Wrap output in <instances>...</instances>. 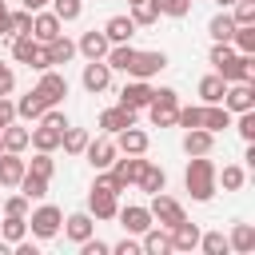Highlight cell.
Here are the masks:
<instances>
[{
	"label": "cell",
	"mask_w": 255,
	"mask_h": 255,
	"mask_svg": "<svg viewBox=\"0 0 255 255\" xmlns=\"http://www.w3.org/2000/svg\"><path fill=\"white\" fill-rule=\"evenodd\" d=\"M231 20L235 24H255V0H235L231 4Z\"/></svg>",
	"instance_id": "cell-46"
},
{
	"label": "cell",
	"mask_w": 255,
	"mask_h": 255,
	"mask_svg": "<svg viewBox=\"0 0 255 255\" xmlns=\"http://www.w3.org/2000/svg\"><path fill=\"white\" fill-rule=\"evenodd\" d=\"M108 36H104V28H92V32H84L80 40H76V56H84V60H104L108 56Z\"/></svg>",
	"instance_id": "cell-17"
},
{
	"label": "cell",
	"mask_w": 255,
	"mask_h": 255,
	"mask_svg": "<svg viewBox=\"0 0 255 255\" xmlns=\"http://www.w3.org/2000/svg\"><path fill=\"white\" fill-rule=\"evenodd\" d=\"M215 183H223V191H239V187L247 183V171H243L239 163H227L223 171H215Z\"/></svg>",
	"instance_id": "cell-41"
},
{
	"label": "cell",
	"mask_w": 255,
	"mask_h": 255,
	"mask_svg": "<svg viewBox=\"0 0 255 255\" xmlns=\"http://www.w3.org/2000/svg\"><path fill=\"white\" fill-rule=\"evenodd\" d=\"M116 219H120V227H124L128 235H143V231L151 227V211H147L143 203H124V207L116 211Z\"/></svg>",
	"instance_id": "cell-13"
},
{
	"label": "cell",
	"mask_w": 255,
	"mask_h": 255,
	"mask_svg": "<svg viewBox=\"0 0 255 255\" xmlns=\"http://www.w3.org/2000/svg\"><path fill=\"white\" fill-rule=\"evenodd\" d=\"M60 223H64V211L56 207V203H40L36 211H28V231L36 235V239H56L60 235Z\"/></svg>",
	"instance_id": "cell-3"
},
{
	"label": "cell",
	"mask_w": 255,
	"mask_h": 255,
	"mask_svg": "<svg viewBox=\"0 0 255 255\" xmlns=\"http://www.w3.org/2000/svg\"><path fill=\"white\" fill-rule=\"evenodd\" d=\"M0 239L12 247V243H20V239H28V215H4V223H0Z\"/></svg>",
	"instance_id": "cell-32"
},
{
	"label": "cell",
	"mask_w": 255,
	"mask_h": 255,
	"mask_svg": "<svg viewBox=\"0 0 255 255\" xmlns=\"http://www.w3.org/2000/svg\"><path fill=\"white\" fill-rule=\"evenodd\" d=\"M0 151H4V143H0Z\"/></svg>",
	"instance_id": "cell-56"
},
{
	"label": "cell",
	"mask_w": 255,
	"mask_h": 255,
	"mask_svg": "<svg viewBox=\"0 0 255 255\" xmlns=\"http://www.w3.org/2000/svg\"><path fill=\"white\" fill-rule=\"evenodd\" d=\"M12 120H16V100H12V96H0V131H4Z\"/></svg>",
	"instance_id": "cell-52"
},
{
	"label": "cell",
	"mask_w": 255,
	"mask_h": 255,
	"mask_svg": "<svg viewBox=\"0 0 255 255\" xmlns=\"http://www.w3.org/2000/svg\"><path fill=\"white\" fill-rule=\"evenodd\" d=\"M128 16L135 28H151L159 20V8H155V0H135V4H128Z\"/></svg>",
	"instance_id": "cell-33"
},
{
	"label": "cell",
	"mask_w": 255,
	"mask_h": 255,
	"mask_svg": "<svg viewBox=\"0 0 255 255\" xmlns=\"http://www.w3.org/2000/svg\"><path fill=\"white\" fill-rule=\"evenodd\" d=\"M0 143H4V151H24V147H28V128L12 120V124L0 131Z\"/></svg>",
	"instance_id": "cell-36"
},
{
	"label": "cell",
	"mask_w": 255,
	"mask_h": 255,
	"mask_svg": "<svg viewBox=\"0 0 255 255\" xmlns=\"http://www.w3.org/2000/svg\"><path fill=\"white\" fill-rule=\"evenodd\" d=\"M139 247H143V255H171V235H167V227L151 223V227L139 235Z\"/></svg>",
	"instance_id": "cell-22"
},
{
	"label": "cell",
	"mask_w": 255,
	"mask_h": 255,
	"mask_svg": "<svg viewBox=\"0 0 255 255\" xmlns=\"http://www.w3.org/2000/svg\"><path fill=\"white\" fill-rule=\"evenodd\" d=\"M36 92L48 100V108H56V104H64V100H68V76H64V72H56V68H44V72H40V80H36Z\"/></svg>",
	"instance_id": "cell-7"
},
{
	"label": "cell",
	"mask_w": 255,
	"mask_h": 255,
	"mask_svg": "<svg viewBox=\"0 0 255 255\" xmlns=\"http://www.w3.org/2000/svg\"><path fill=\"white\" fill-rule=\"evenodd\" d=\"M84 155H88V163H92V171H104V167H112V159L120 155L116 151V139L104 131V135H96V139H88V147H84Z\"/></svg>",
	"instance_id": "cell-10"
},
{
	"label": "cell",
	"mask_w": 255,
	"mask_h": 255,
	"mask_svg": "<svg viewBox=\"0 0 255 255\" xmlns=\"http://www.w3.org/2000/svg\"><path fill=\"white\" fill-rule=\"evenodd\" d=\"M116 211H120V195H112L104 187H92L88 191V215L92 219H116Z\"/></svg>",
	"instance_id": "cell-16"
},
{
	"label": "cell",
	"mask_w": 255,
	"mask_h": 255,
	"mask_svg": "<svg viewBox=\"0 0 255 255\" xmlns=\"http://www.w3.org/2000/svg\"><path fill=\"white\" fill-rule=\"evenodd\" d=\"M64 32V20L52 12V8H40V12H32V36L40 40V44H48V40H56Z\"/></svg>",
	"instance_id": "cell-14"
},
{
	"label": "cell",
	"mask_w": 255,
	"mask_h": 255,
	"mask_svg": "<svg viewBox=\"0 0 255 255\" xmlns=\"http://www.w3.org/2000/svg\"><path fill=\"white\" fill-rule=\"evenodd\" d=\"M24 175V155L20 151H0V187H16Z\"/></svg>",
	"instance_id": "cell-27"
},
{
	"label": "cell",
	"mask_w": 255,
	"mask_h": 255,
	"mask_svg": "<svg viewBox=\"0 0 255 255\" xmlns=\"http://www.w3.org/2000/svg\"><path fill=\"white\" fill-rule=\"evenodd\" d=\"M88 139H92V135H88L84 128H72V124H68V128H64V135H60V147H64V155H84Z\"/></svg>",
	"instance_id": "cell-35"
},
{
	"label": "cell",
	"mask_w": 255,
	"mask_h": 255,
	"mask_svg": "<svg viewBox=\"0 0 255 255\" xmlns=\"http://www.w3.org/2000/svg\"><path fill=\"white\" fill-rule=\"evenodd\" d=\"M195 251H203V255H227L231 247H227V235L223 231H199V247Z\"/></svg>",
	"instance_id": "cell-39"
},
{
	"label": "cell",
	"mask_w": 255,
	"mask_h": 255,
	"mask_svg": "<svg viewBox=\"0 0 255 255\" xmlns=\"http://www.w3.org/2000/svg\"><path fill=\"white\" fill-rule=\"evenodd\" d=\"M0 36H12V12L4 0H0Z\"/></svg>",
	"instance_id": "cell-53"
},
{
	"label": "cell",
	"mask_w": 255,
	"mask_h": 255,
	"mask_svg": "<svg viewBox=\"0 0 255 255\" xmlns=\"http://www.w3.org/2000/svg\"><path fill=\"white\" fill-rule=\"evenodd\" d=\"M104 36H108V44H128V40L135 36V24H131V16H108V24H104Z\"/></svg>",
	"instance_id": "cell-29"
},
{
	"label": "cell",
	"mask_w": 255,
	"mask_h": 255,
	"mask_svg": "<svg viewBox=\"0 0 255 255\" xmlns=\"http://www.w3.org/2000/svg\"><path fill=\"white\" fill-rule=\"evenodd\" d=\"M28 211H32V199H24L20 191L4 199V215H28Z\"/></svg>",
	"instance_id": "cell-47"
},
{
	"label": "cell",
	"mask_w": 255,
	"mask_h": 255,
	"mask_svg": "<svg viewBox=\"0 0 255 255\" xmlns=\"http://www.w3.org/2000/svg\"><path fill=\"white\" fill-rule=\"evenodd\" d=\"M131 56H135L131 40H128V44H112V48H108V56H104V64H108L112 72H124V76H128V64H131Z\"/></svg>",
	"instance_id": "cell-34"
},
{
	"label": "cell",
	"mask_w": 255,
	"mask_h": 255,
	"mask_svg": "<svg viewBox=\"0 0 255 255\" xmlns=\"http://www.w3.org/2000/svg\"><path fill=\"white\" fill-rule=\"evenodd\" d=\"M44 112H48V100H44L36 88H32L28 96H20V100H16V120H24V124H36Z\"/></svg>",
	"instance_id": "cell-24"
},
{
	"label": "cell",
	"mask_w": 255,
	"mask_h": 255,
	"mask_svg": "<svg viewBox=\"0 0 255 255\" xmlns=\"http://www.w3.org/2000/svg\"><path fill=\"white\" fill-rule=\"evenodd\" d=\"M44 56H48V64H52V68L72 64V60H76V40H68V36L60 32L56 40H48V44H44Z\"/></svg>",
	"instance_id": "cell-23"
},
{
	"label": "cell",
	"mask_w": 255,
	"mask_h": 255,
	"mask_svg": "<svg viewBox=\"0 0 255 255\" xmlns=\"http://www.w3.org/2000/svg\"><path fill=\"white\" fill-rule=\"evenodd\" d=\"M60 227H64V235H68L72 243H84L88 235H96V219H92L88 211H72V215H68Z\"/></svg>",
	"instance_id": "cell-20"
},
{
	"label": "cell",
	"mask_w": 255,
	"mask_h": 255,
	"mask_svg": "<svg viewBox=\"0 0 255 255\" xmlns=\"http://www.w3.org/2000/svg\"><path fill=\"white\" fill-rule=\"evenodd\" d=\"M167 235H171V251H195L199 247V227L191 219H179L175 227H167Z\"/></svg>",
	"instance_id": "cell-21"
},
{
	"label": "cell",
	"mask_w": 255,
	"mask_h": 255,
	"mask_svg": "<svg viewBox=\"0 0 255 255\" xmlns=\"http://www.w3.org/2000/svg\"><path fill=\"white\" fill-rule=\"evenodd\" d=\"M112 255H143V247H139V239H120V243H112Z\"/></svg>",
	"instance_id": "cell-51"
},
{
	"label": "cell",
	"mask_w": 255,
	"mask_h": 255,
	"mask_svg": "<svg viewBox=\"0 0 255 255\" xmlns=\"http://www.w3.org/2000/svg\"><path fill=\"white\" fill-rule=\"evenodd\" d=\"M151 80H135V76H128V84L120 88V104L124 108H131V112H143L147 104H151Z\"/></svg>",
	"instance_id": "cell-8"
},
{
	"label": "cell",
	"mask_w": 255,
	"mask_h": 255,
	"mask_svg": "<svg viewBox=\"0 0 255 255\" xmlns=\"http://www.w3.org/2000/svg\"><path fill=\"white\" fill-rule=\"evenodd\" d=\"M191 4H195V0H155L159 16H171V20H183V16L191 12Z\"/></svg>",
	"instance_id": "cell-44"
},
{
	"label": "cell",
	"mask_w": 255,
	"mask_h": 255,
	"mask_svg": "<svg viewBox=\"0 0 255 255\" xmlns=\"http://www.w3.org/2000/svg\"><path fill=\"white\" fill-rule=\"evenodd\" d=\"M223 108L235 116V112H251L255 108V84L251 80H239V84H227L223 92Z\"/></svg>",
	"instance_id": "cell-12"
},
{
	"label": "cell",
	"mask_w": 255,
	"mask_h": 255,
	"mask_svg": "<svg viewBox=\"0 0 255 255\" xmlns=\"http://www.w3.org/2000/svg\"><path fill=\"white\" fill-rule=\"evenodd\" d=\"M135 187L143 191V195H155V191H167V171L159 167V163H143V171H139V179H135Z\"/></svg>",
	"instance_id": "cell-25"
},
{
	"label": "cell",
	"mask_w": 255,
	"mask_h": 255,
	"mask_svg": "<svg viewBox=\"0 0 255 255\" xmlns=\"http://www.w3.org/2000/svg\"><path fill=\"white\" fill-rule=\"evenodd\" d=\"M12 92H16V72H12V64L0 60V96H12Z\"/></svg>",
	"instance_id": "cell-50"
},
{
	"label": "cell",
	"mask_w": 255,
	"mask_h": 255,
	"mask_svg": "<svg viewBox=\"0 0 255 255\" xmlns=\"http://www.w3.org/2000/svg\"><path fill=\"white\" fill-rule=\"evenodd\" d=\"M112 139H116V151L120 155H147V147H151V135L143 128H135V124L124 128V131H116Z\"/></svg>",
	"instance_id": "cell-9"
},
{
	"label": "cell",
	"mask_w": 255,
	"mask_h": 255,
	"mask_svg": "<svg viewBox=\"0 0 255 255\" xmlns=\"http://www.w3.org/2000/svg\"><path fill=\"white\" fill-rule=\"evenodd\" d=\"M24 167H28L32 175H40V179H52V175H56V159H52V151H36L32 159H24Z\"/></svg>",
	"instance_id": "cell-40"
},
{
	"label": "cell",
	"mask_w": 255,
	"mask_h": 255,
	"mask_svg": "<svg viewBox=\"0 0 255 255\" xmlns=\"http://www.w3.org/2000/svg\"><path fill=\"white\" fill-rule=\"evenodd\" d=\"M199 120H203V108H195V104H191V108H183V104H179V112H175V124H179L183 131H187V128H199Z\"/></svg>",
	"instance_id": "cell-45"
},
{
	"label": "cell",
	"mask_w": 255,
	"mask_h": 255,
	"mask_svg": "<svg viewBox=\"0 0 255 255\" xmlns=\"http://www.w3.org/2000/svg\"><path fill=\"white\" fill-rule=\"evenodd\" d=\"M12 60H16V64H28L32 72H44V68H52V64H48V56H44V44H40L32 32H24V36H12Z\"/></svg>",
	"instance_id": "cell-4"
},
{
	"label": "cell",
	"mask_w": 255,
	"mask_h": 255,
	"mask_svg": "<svg viewBox=\"0 0 255 255\" xmlns=\"http://www.w3.org/2000/svg\"><path fill=\"white\" fill-rule=\"evenodd\" d=\"M60 135H64L60 128L36 120V128H28V147H36V151H56V147H60Z\"/></svg>",
	"instance_id": "cell-19"
},
{
	"label": "cell",
	"mask_w": 255,
	"mask_h": 255,
	"mask_svg": "<svg viewBox=\"0 0 255 255\" xmlns=\"http://www.w3.org/2000/svg\"><path fill=\"white\" fill-rule=\"evenodd\" d=\"M20 4H24V8H28V12H40V8H48V4H52V0H20Z\"/></svg>",
	"instance_id": "cell-54"
},
{
	"label": "cell",
	"mask_w": 255,
	"mask_h": 255,
	"mask_svg": "<svg viewBox=\"0 0 255 255\" xmlns=\"http://www.w3.org/2000/svg\"><path fill=\"white\" fill-rule=\"evenodd\" d=\"M147 211H151V223H159V227H175L179 219H187L183 203H179V199H171L167 191H155V195H151V203H147Z\"/></svg>",
	"instance_id": "cell-5"
},
{
	"label": "cell",
	"mask_w": 255,
	"mask_h": 255,
	"mask_svg": "<svg viewBox=\"0 0 255 255\" xmlns=\"http://www.w3.org/2000/svg\"><path fill=\"white\" fill-rule=\"evenodd\" d=\"M231 128L239 131L243 143H255V108H251V112H235V116H231Z\"/></svg>",
	"instance_id": "cell-42"
},
{
	"label": "cell",
	"mask_w": 255,
	"mask_h": 255,
	"mask_svg": "<svg viewBox=\"0 0 255 255\" xmlns=\"http://www.w3.org/2000/svg\"><path fill=\"white\" fill-rule=\"evenodd\" d=\"M48 8H52L64 24H72V20H80V16H84V0H52Z\"/></svg>",
	"instance_id": "cell-43"
},
{
	"label": "cell",
	"mask_w": 255,
	"mask_h": 255,
	"mask_svg": "<svg viewBox=\"0 0 255 255\" xmlns=\"http://www.w3.org/2000/svg\"><path fill=\"white\" fill-rule=\"evenodd\" d=\"M223 92H227V80H223L219 72H207V76L199 80V100H203V104H223Z\"/></svg>",
	"instance_id": "cell-31"
},
{
	"label": "cell",
	"mask_w": 255,
	"mask_h": 255,
	"mask_svg": "<svg viewBox=\"0 0 255 255\" xmlns=\"http://www.w3.org/2000/svg\"><path fill=\"white\" fill-rule=\"evenodd\" d=\"M231 32H235V20H231V12L223 8V12H215L211 20H207V36L211 40H231Z\"/></svg>",
	"instance_id": "cell-38"
},
{
	"label": "cell",
	"mask_w": 255,
	"mask_h": 255,
	"mask_svg": "<svg viewBox=\"0 0 255 255\" xmlns=\"http://www.w3.org/2000/svg\"><path fill=\"white\" fill-rule=\"evenodd\" d=\"M16 191H20L24 199H44V195H48V179H40V175H32V171L24 167V175H20Z\"/></svg>",
	"instance_id": "cell-37"
},
{
	"label": "cell",
	"mask_w": 255,
	"mask_h": 255,
	"mask_svg": "<svg viewBox=\"0 0 255 255\" xmlns=\"http://www.w3.org/2000/svg\"><path fill=\"white\" fill-rule=\"evenodd\" d=\"M215 4H219V8H231V4H235V0H215Z\"/></svg>",
	"instance_id": "cell-55"
},
{
	"label": "cell",
	"mask_w": 255,
	"mask_h": 255,
	"mask_svg": "<svg viewBox=\"0 0 255 255\" xmlns=\"http://www.w3.org/2000/svg\"><path fill=\"white\" fill-rule=\"evenodd\" d=\"M80 247V255H112V243H104V239H96V235H88L84 243H76Z\"/></svg>",
	"instance_id": "cell-48"
},
{
	"label": "cell",
	"mask_w": 255,
	"mask_h": 255,
	"mask_svg": "<svg viewBox=\"0 0 255 255\" xmlns=\"http://www.w3.org/2000/svg\"><path fill=\"white\" fill-rule=\"evenodd\" d=\"M211 147H215V135L207 128H187L183 131V151L187 155H211Z\"/></svg>",
	"instance_id": "cell-26"
},
{
	"label": "cell",
	"mask_w": 255,
	"mask_h": 255,
	"mask_svg": "<svg viewBox=\"0 0 255 255\" xmlns=\"http://www.w3.org/2000/svg\"><path fill=\"white\" fill-rule=\"evenodd\" d=\"M80 84H84V92L100 96V92H108V88H112V68H108L104 60H88V64H84V72H80Z\"/></svg>",
	"instance_id": "cell-11"
},
{
	"label": "cell",
	"mask_w": 255,
	"mask_h": 255,
	"mask_svg": "<svg viewBox=\"0 0 255 255\" xmlns=\"http://www.w3.org/2000/svg\"><path fill=\"white\" fill-rule=\"evenodd\" d=\"M24 32H32V12L28 8L12 12V36H24Z\"/></svg>",
	"instance_id": "cell-49"
},
{
	"label": "cell",
	"mask_w": 255,
	"mask_h": 255,
	"mask_svg": "<svg viewBox=\"0 0 255 255\" xmlns=\"http://www.w3.org/2000/svg\"><path fill=\"white\" fill-rule=\"evenodd\" d=\"M128 4H135V0H128Z\"/></svg>",
	"instance_id": "cell-57"
},
{
	"label": "cell",
	"mask_w": 255,
	"mask_h": 255,
	"mask_svg": "<svg viewBox=\"0 0 255 255\" xmlns=\"http://www.w3.org/2000/svg\"><path fill=\"white\" fill-rule=\"evenodd\" d=\"M167 68V52H139L135 48V56H131V64H128V76H135V80H151V76H159Z\"/></svg>",
	"instance_id": "cell-6"
},
{
	"label": "cell",
	"mask_w": 255,
	"mask_h": 255,
	"mask_svg": "<svg viewBox=\"0 0 255 255\" xmlns=\"http://www.w3.org/2000/svg\"><path fill=\"white\" fill-rule=\"evenodd\" d=\"M199 128H207L211 135H219L223 128H231V112H227L223 104H203V120H199Z\"/></svg>",
	"instance_id": "cell-30"
},
{
	"label": "cell",
	"mask_w": 255,
	"mask_h": 255,
	"mask_svg": "<svg viewBox=\"0 0 255 255\" xmlns=\"http://www.w3.org/2000/svg\"><path fill=\"white\" fill-rule=\"evenodd\" d=\"M135 116H139V112H131V108H124V104H112V108H104V112H100V131L116 135V131L131 128V124H135Z\"/></svg>",
	"instance_id": "cell-15"
},
{
	"label": "cell",
	"mask_w": 255,
	"mask_h": 255,
	"mask_svg": "<svg viewBox=\"0 0 255 255\" xmlns=\"http://www.w3.org/2000/svg\"><path fill=\"white\" fill-rule=\"evenodd\" d=\"M143 112H147V120L155 128H171L175 124V112H179V92L175 88H155L151 92V104Z\"/></svg>",
	"instance_id": "cell-2"
},
{
	"label": "cell",
	"mask_w": 255,
	"mask_h": 255,
	"mask_svg": "<svg viewBox=\"0 0 255 255\" xmlns=\"http://www.w3.org/2000/svg\"><path fill=\"white\" fill-rule=\"evenodd\" d=\"M227 247H231L235 255H251V251H255V227H251V223H231Z\"/></svg>",
	"instance_id": "cell-28"
},
{
	"label": "cell",
	"mask_w": 255,
	"mask_h": 255,
	"mask_svg": "<svg viewBox=\"0 0 255 255\" xmlns=\"http://www.w3.org/2000/svg\"><path fill=\"white\" fill-rule=\"evenodd\" d=\"M143 163H147L143 155H124V159L116 155L108 171H112V175H116V179H120L124 187H135V179H139V171H143Z\"/></svg>",
	"instance_id": "cell-18"
},
{
	"label": "cell",
	"mask_w": 255,
	"mask_h": 255,
	"mask_svg": "<svg viewBox=\"0 0 255 255\" xmlns=\"http://www.w3.org/2000/svg\"><path fill=\"white\" fill-rule=\"evenodd\" d=\"M215 159L211 155H191L187 159V171H183V187L191 191V199L195 203H207V199H215V191H219V183H215Z\"/></svg>",
	"instance_id": "cell-1"
}]
</instances>
